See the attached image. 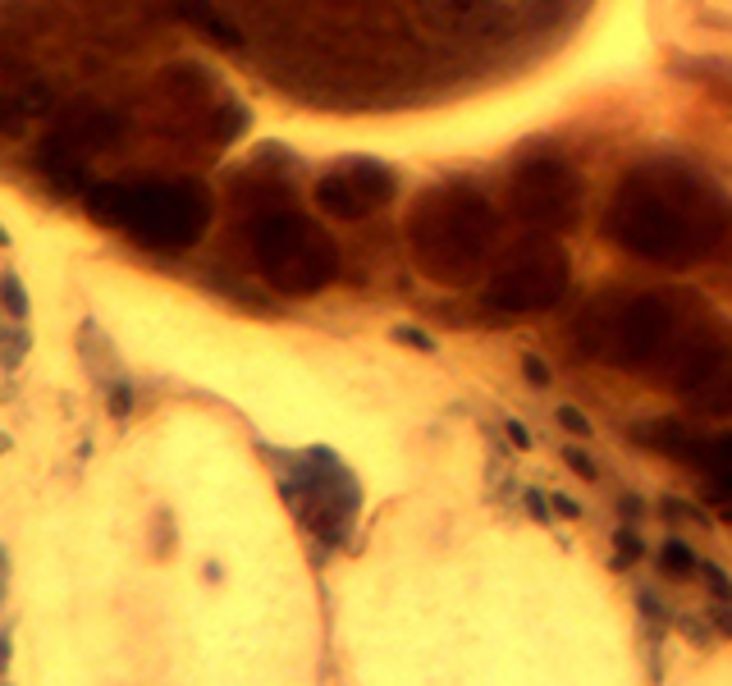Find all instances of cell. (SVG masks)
I'll return each instance as SVG.
<instances>
[{"mask_svg": "<svg viewBox=\"0 0 732 686\" xmlns=\"http://www.w3.org/2000/svg\"><path fill=\"white\" fill-rule=\"evenodd\" d=\"M710 622L719 627V636H732V600H714L710 604Z\"/></svg>", "mask_w": 732, "mask_h": 686, "instance_id": "cell-6", "label": "cell"}, {"mask_svg": "<svg viewBox=\"0 0 732 686\" xmlns=\"http://www.w3.org/2000/svg\"><path fill=\"white\" fill-rule=\"evenodd\" d=\"M600 0H211L220 42L298 106L421 115L545 69Z\"/></svg>", "mask_w": 732, "mask_h": 686, "instance_id": "cell-1", "label": "cell"}, {"mask_svg": "<svg viewBox=\"0 0 732 686\" xmlns=\"http://www.w3.org/2000/svg\"><path fill=\"white\" fill-rule=\"evenodd\" d=\"M700 577L710 581V595H714V600H732V577L719 568V563H700Z\"/></svg>", "mask_w": 732, "mask_h": 686, "instance_id": "cell-5", "label": "cell"}, {"mask_svg": "<svg viewBox=\"0 0 732 686\" xmlns=\"http://www.w3.org/2000/svg\"><path fill=\"white\" fill-rule=\"evenodd\" d=\"M10 659H14V627L5 622V627H0V673L10 668Z\"/></svg>", "mask_w": 732, "mask_h": 686, "instance_id": "cell-7", "label": "cell"}, {"mask_svg": "<svg viewBox=\"0 0 732 686\" xmlns=\"http://www.w3.org/2000/svg\"><path fill=\"white\" fill-rule=\"evenodd\" d=\"M10 549L0 545V600H5V595H10Z\"/></svg>", "mask_w": 732, "mask_h": 686, "instance_id": "cell-8", "label": "cell"}, {"mask_svg": "<svg viewBox=\"0 0 732 686\" xmlns=\"http://www.w3.org/2000/svg\"><path fill=\"white\" fill-rule=\"evenodd\" d=\"M618 545H623L627 554H632V563H636V558H641V540H636V536H618Z\"/></svg>", "mask_w": 732, "mask_h": 686, "instance_id": "cell-9", "label": "cell"}, {"mask_svg": "<svg viewBox=\"0 0 732 686\" xmlns=\"http://www.w3.org/2000/svg\"><path fill=\"white\" fill-rule=\"evenodd\" d=\"M33 348V334L23 330V321L0 316V371H19V362Z\"/></svg>", "mask_w": 732, "mask_h": 686, "instance_id": "cell-2", "label": "cell"}, {"mask_svg": "<svg viewBox=\"0 0 732 686\" xmlns=\"http://www.w3.org/2000/svg\"><path fill=\"white\" fill-rule=\"evenodd\" d=\"M664 568L678 572V577H687V572H700V558L691 554L682 540H668V545H664Z\"/></svg>", "mask_w": 732, "mask_h": 686, "instance_id": "cell-4", "label": "cell"}, {"mask_svg": "<svg viewBox=\"0 0 732 686\" xmlns=\"http://www.w3.org/2000/svg\"><path fill=\"white\" fill-rule=\"evenodd\" d=\"M0 316L10 321H28V293H23V279L14 270L0 275Z\"/></svg>", "mask_w": 732, "mask_h": 686, "instance_id": "cell-3", "label": "cell"}]
</instances>
